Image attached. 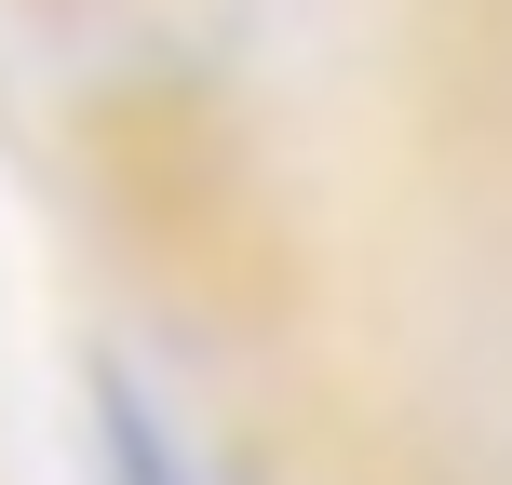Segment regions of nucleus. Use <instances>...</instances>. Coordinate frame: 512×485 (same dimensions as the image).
Instances as JSON below:
<instances>
[{
	"label": "nucleus",
	"mask_w": 512,
	"mask_h": 485,
	"mask_svg": "<svg viewBox=\"0 0 512 485\" xmlns=\"http://www.w3.org/2000/svg\"><path fill=\"white\" fill-rule=\"evenodd\" d=\"M95 485H216V459L189 445V418L135 364H95Z\"/></svg>",
	"instance_id": "obj_1"
}]
</instances>
